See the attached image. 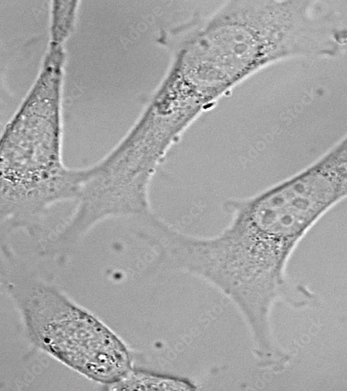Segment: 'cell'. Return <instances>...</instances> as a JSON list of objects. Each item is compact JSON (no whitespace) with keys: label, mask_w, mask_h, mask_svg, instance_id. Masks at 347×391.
<instances>
[{"label":"cell","mask_w":347,"mask_h":391,"mask_svg":"<svg viewBox=\"0 0 347 391\" xmlns=\"http://www.w3.org/2000/svg\"><path fill=\"white\" fill-rule=\"evenodd\" d=\"M347 194L346 144L246 197L223 205L230 217L218 234L198 237L171 226L160 246L162 265L187 272L214 285L237 308L253 344L273 340L271 314L285 300L304 303L288 284L286 269L300 242Z\"/></svg>","instance_id":"cell-1"},{"label":"cell","mask_w":347,"mask_h":391,"mask_svg":"<svg viewBox=\"0 0 347 391\" xmlns=\"http://www.w3.org/2000/svg\"><path fill=\"white\" fill-rule=\"evenodd\" d=\"M83 176L62 161L56 116L22 110L0 138V228L38 224L53 206L76 201Z\"/></svg>","instance_id":"cell-2"},{"label":"cell","mask_w":347,"mask_h":391,"mask_svg":"<svg viewBox=\"0 0 347 391\" xmlns=\"http://www.w3.org/2000/svg\"><path fill=\"white\" fill-rule=\"evenodd\" d=\"M46 328L45 341L62 361L94 381L108 386L132 367L122 340L94 315L59 299Z\"/></svg>","instance_id":"cell-3"},{"label":"cell","mask_w":347,"mask_h":391,"mask_svg":"<svg viewBox=\"0 0 347 391\" xmlns=\"http://www.w3.org/2000/svg\"><path fill=\"white\" fill-rule=\"evenodd\" d=\"M117 390H190L196 388L188 379L131 368L120 380L109 385Z\"/></svg>","instance_id":"cell-4"}]
</instances>
